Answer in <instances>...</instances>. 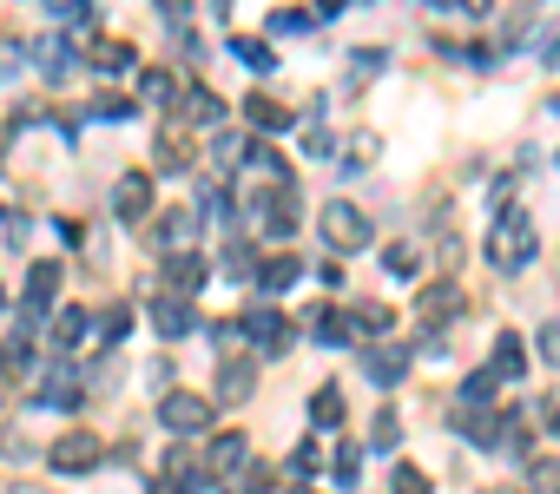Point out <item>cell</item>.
Returning <instances> with one entry per match:
<instances>
[{
  "mask_svg": "<svg viewBox=\"0 0 560 494\" xmlns=\"http://www.w3.org/2000/svg\"><path fill=\"white\" fill-rule=\"evenodd\" d=\"M488 257H495V271H528L534 264V218L528 211H501L495 231H488Z\"/></svg>",
  "mask_w": 560,
  "mask_h": 494,
  "instance_id": "1",
  "label": "cell"
},
{
  "mask_svg": "<svg viewBox=\"0 0 560 494\" xmlns=\"http://www.w3.org/2000/svg\"><path fill=\"white\" fill-rule=\"evenodd\" d=\"M317 224H323V244H330V251H363V244L376 238V224H369V211H356L350 198H330Z\"/></svg>",
  "mask_w": 560,
  "mask_h": 494,
  "instance_id": "2",
  "label": "cell"
},
{
  "mask_svg": "<svg viewBox=\"0 0 560 494\" xmlns=\"http://www.w3.org/2000/svg\"><path fill=\"white\" fill-rule=\"evenodd\" d=\"M159 422H165L172 435H205V429H211V402L192 396V389H172V396L159 402Z\"/></svg>",
  "mask_w": 560,
  "mask_h": 494,
  "instance_id": "3",
  "label": "cell"
},
{
  "mask_svg": "<svg viewBox=\"0 0 560 494\" xmlns=\"http://www.w3.org/2000/svg\"><path fill=\"white\" fill-rule=\"evenodd\" d=\"M198 231H205V205H198V198H192V205H185V211H165L152 238H159V251H165V257H178V251H185V244L198 238Z\"/></svg>",
  "mask_w": 560,
  "mask_h": 494,
  "instance_id": "4",
  "label": "cell"
},
{
  "mask_svg": "<svg viewBox=\"0 0 560 494\" xmlns=\"http://www.w3.org/2000/svg\"><path fill=\"white\" fill-rule=\"evenodd\" d=\"M244 336H251V343H257L264 356H284V350H290V323L277 317L271 303H257L251 317H244Z\"/></svg>",
  "mask_w": 560,
  "mask_h": 494,
  "instance_id": "5",
  "label": "cell"
},
{
  "mask_svg": "<svg viewBox=\"0 0 560 494\" xmlns=\"http://www.w3.org/2000/svg\"><path fill=\"white\" fill-rule=\"evenodd\" d=\"M47 462L60 468V475H86V468L99 462V442H93L86 429H73V435H60V442L47 448Z\"/></svg>",
  "mask_w": 560,
  "mask_h": 494,
  "instance_id": "6",
  "label": "cell"
},
{
  "mask_svg": "<svg viewBox=\"0 0 560 494\" xmlns=\"http://www.w3.org/2000/svg\"><path fill=\"white\" fill-rule=\"evenodd\" d=\"M152 323H159V336H192L198 330V310H192V297L159 290V297H152Z\"/></svg>",
  "mask_w": 560,
  "mask_h": 494,
  "instance_id": "7",
  "label": "cell"
},
{
  "mask_svg": "<svg viewBox=\"0 0 560 494\" xmlns=\"http://www.w3.org/2000/svg\"><path fill=\"white\" fill-rule=\"evenodd\" d=\"M40 402H47V409H80V369L47 363L40 369Z\"/></svg>",
  "mask_w": 560,
  "mask_h": 494,
  "instance_id": "8",
  "label": "cell"
},
{
  "mask_svg": "<svg viewBox=\"0 0 560 494\" xmlns=\"http://www.w3.org/2000/svg\"><path fill=\"white\" fill-rule=\"evenodd\" d=\"M251 396H257V369L244 363V356H231V363L218 369V402L224 409H244Z\"/></svg>",
  "mask_w": 560,
  "mask_h": 494,
  "instance_id": "9",
  "label": "cell"
},
{
  "mask_svg": "<svg viewBox=\"0 0 560 494\" xmlns=\"http://www.w3.org/2000/svg\"><path fill=\"white\" fill-rule=\"evenodd\" d=\"M112 211H119L126 224H139L145 211H152V178H145V172H126V178H119V192H112Z\"/></svg>",
  "mask_w": 560,
  "mask_h": 494,
  "instance_id": "10",
  "label": "cell"
},
{
  "mask_svg": "<svg viewBox=\"0 0 560 494\" xmlns=\"http://www.w3.org/2000/svg\"><path fill=\"white\" fill-rule=\"evenodd\" d=\"M244 119H251L257 132H290V126H297V112H290L284 99H271V93H251V99H244Z\"/></svg>",
  "mask_w": 560,
  "mask_h": 494,
  "instance_id": "11",
  "label": "cell"
},
{
  "mask_svg": "<svg viewBox=\"0 0 560 494\" xmlns=\"http://www.w3.org/2000/svg\"><path fill=\"white\" fill-rule=\"evenodd\" d=\"M53 290H60V264L47 257V264H33V271H27V323H40V317H47Z\"/></svg>",
  "mask_w": 560,
  "mask_h": 494,
  "instance_id": "12",
  "label": "cell"
},
{
  "mask_svg": "<svg viewBox=\"0 0 560 494\" xmlns=\"http://www.w3.org/2000/svg\"><path fill=\"white\" fill-rule=\"evenodd\" d=\"M244 455H251V435H218V442H211V475H224V481H238L244 475Z\"/></svg>",
  "mask_w": 560,
  "mask_h": 494,
  "instance_id": "13",
  "label": "cell"
},
{
  "mask_svg": "<svg viewBox=\"0 0 560 494\" xmlns=\"http://www.w3.org/2000/svg\"><path fill=\"white\" fill-rule=\"evenodd\" d=\"M165 277H172L178 297H192V290H205L211 264H205V257H192V251H178V257H165Z\"/></svg>",
  "mask_w": 560,
  "mask_h": 494,
  "instance_id": "14",
  "label": "cell"
},
{
  "mask_svg": "<svg viewBox=\"0 0 560 494\" xmlns=\"http://www.w3.org/2000/svg\"><path fill=\"white\" fill-rule=\"evenodd\" d=\"M33 66H40L47 80H66V73H73V40H66V33H47V40L33 47Z\"/></svg>",
  "mask_w": 560,
  "mask_h": 494,
  "instance_id": "15",
  "label": "cell"
},
{
  "mask_svg": "<svg viewBox=\"0 0 560 494\" xmlns=\"http://www.w3.org/2000/svg\"><path fill=\"white\" fill-rule=\"evenodd\" d=\"M205 481H211V475L192 462V455H185V448H172V455H165V488H172V494H198Z\"/></svg>",
  "mask_w": 560,
  "mask_h": 494,
  "instance_id": "16",
  "label": "cell"
},
{
  "mask_svg": "<svg viewBox=\"0 0 560 494\" xmlns=\"http://www.w3.org/2000/svg\"><path fill=\"white\" fill-rule=\"evenodd\" d=\"M297 277H304V257H271V264H257V290H264V297L290 290Z\"/></svg>",
  "mask_w": 560,
  "mask_h": 494,
  "instance_id": "17",
  "label": "cell"
},
{
  "mask_svg": "<svg viewBox=\"0 0 560 494\" xmlns=\"http://www.w3.org/2000/svg\"><path fill=\"white\" fill-rule=\"evenodd\" d=\"M488 369H495V376H501V383H508V376H514V383H521V369H528V343H521V336H495V363H488Z\"/></svg>",
  "mask_w": 560,
  "mask_h": 494,
  "instance_id": "18",
  "label": "cell"
},
{
  "mask_svg": "<svg viewBox=\"0 0 560 494\" xmlns=\"http://www.w3.org/2000/svg\"><path fill=\"white\" fill-rule=\"evenodd\" d=\"M416 310H422V323H448L455 310H462V290H455V284H429Z\"/></svg>",
  "mask_w": 560,
  "mask_h": 494,
  "instance_id": "19",
  "label": "cell"
},
{
  "mask_svg": "<svg viewBox=\"0 0 560 494\" xmlns=\"http://www.w3.org/2000/svg\"><path fill=\"white\" fill-rule=\"evenodd\" d=\"M363 376L369 383H402V376H409V350H369V363H363Z\"/></svg>",
  "mask_w": 560,
  "mask_h": 494,
  "instance_id": "20",
  "label": "cell"
},
{
  "mask_svg": "<svg viewBox=\"0 0 560 494\" xmlns=\"http://www.w3.org/2000/svg\"><path fill=\"white\" fill-rule=\"evenodd\" d=\"M139 99L145 106H178V80L165 73V66H145L139 73Z\"/></svg>",
  "mask_w": 560,
  "mask_h": 494,
  "instance_id": "21",
  "label": "cell"
},
{
  "mask_svg": "<svg viewBox=\"0 0 560 494\" xmlns=\"http://www.w3.org/2000/svg\"><path fill=\"white\" fill-rule=\"evenodd\" d=\"M86 60H93V73H126L139 53H132L126 40H99V47H86Z\"/></svg>",
  "mask_w": 560,
  "mask_h": 494,
  "instance_id": "22",
  "label": "cell"
},
{
  "mask_svg": "<svg viewBox=\"0 0 560 494\" xmlns=\"http://www.w3.org/2000/svg\"><path fill=\"white\" fill-rule=\"evenodd\" d=\"M185 165H192V139L178 126H165L159 132V172H185Z\"/></svg>",
  "mask_w": 560,
  "mask_h": 494,
  "instance_id": "23",
  "label": "cell"
},
{
  "mask_svg": "<svg viewBox=\"0 0 560 494\" xmlns=\"http://www.w3.org/2000/svg\"><path fill=\"white\" fill-rule=\"evenodd\" d=\"M389 323H396L389 303H356V310H350V336H383Z\"/></svg>",
  "mask_w": 560,
  "mask_h": 494,
  "instance_id": "24",
  "label": "cell"
},
{
  "mask_svg": "<svg viewBox=\"0 0 560 494\" xmlns=\"http://www.w3.org/2000/svg\"><path fill=\"white\" fill-rule=\"evenodd\" d=\"M185 119H192V126H205V132H218V119H224V99L198 86V93H185Z\"/></svg>",
  "mask_w": 560,
  "mask_h": 494,
  "instance_id": "25",
  "label": "cell"
},
{
  "mask_svg": "<svg viewBox=\"0 0 560 494\" xmlns=\"http://www.w3.org/2000/svg\"><path fill=\"white\" fill-rule=\"evenodd\" d=\"M495 389H501L495 369H468V376H462V402H468V409H488V402H495Z\"/></svg>",
  "mask_w": 560,
  "mask_h": 494,
  "instance_id": "26",
  "label": "cell"
},
{
  "mask_svg": "<svg viewBox=\"0 0 560 494\" xmlns=\"http://www.w3.org/2000/svg\"><path fill=\"white\" fill-rule=\"evenodd\" d=\"M310 422H317V429H336V422H343V389L336 383H323L317 396H310Z\"/></svg>",
  "mask_w": 560,
  "mask_h": 494,
  "instance_id": "27",
  "label": "cell"
},
{
  "mask_svg": "<svg viewBox=\"0 0 560 494\" xmlns=\"http://www.w3.org/2000/svg\"><path fill=\"white\" fill-rule=\"evenodd\" d=\"M86 323H93V317H86L80 303H66V310H53V343H60V350H66V343H80V336H86Z\"/></svg>",
  "mask_w": 560,
  "mask_h": 494,
  "instance_id": "28",
  "label": "cell"
},
{
  "mask_svg": "<svg viewBox=\"0 0 560 494\" xmlns=\"http://www.w3.org/2000/svg\"><path fill=\"white\" fill-rule=\"evenodd\" d=\"M244 145H251V139H238V132H211V165H218V172H231L238 159H251Z\"/></svg>",
  "mask_w": 560,
  "mask_h": 494,
  "instance_id": "29",
  "label": "cell"
},
{
  "mask_svg": "<svg viewBox=\"0 0 560 494\" xmlns=\"http://www.w3.org/2000/svg\"><path fill=\"white\" fill-rule=\"evenodd\" d=\"M383 271H389V277H416V271H422V251H416V244H389V251H383Z\"/></svg>",
  "mask_w": 560,
  "mask_h": 494,
  "instance_id": "30",
  "label": "cell"
},
{
  "mask_svg": "<svg viewBox=\"0 0 560 494\" xmlns=\"http://www.w3.org/2000/svg\"><path fill=\"white\" fill-rule=\"evenodd\" d=\"M310 336H317V343H343V336H350V323L323 303V310H310Z\"/></svg>",
  "mask_w": 560,
  "mask_h": 494,
  "instance_id": "31",
  "label": "cell"
},
{
  "mask_svg": "<svg viewBox=\"0 0 560 494\" xmlns=\"http://www.w3.org/2000/svg\"><path fill=\"white\" fill-rule=\"evenodd\" d=\"M27 369H33V343H27V336H14V343L0 350V376H27Z\"/></svg>",
  "mask_w": 560,
  "mask_h": 494,
  "instance_id": "32",
  "label": "cell"
},
{
  "mask_svg": "<svg viewBox=\"0 0 560 494\" xmlns=\"http://www.w3.org/2000/svg\"><path fill=\"white\" fill-rule=\"evenodd\" d=\"M231 53H238V60L251 66V73H271V66H277V53L264 47V40H231Z\"/></svg>",
  "mask_w": 560,
  "mask_h": 494,
  "instance_id": "33",
  "label": "cell"
},
{
  "mask_svg": "<svg viewBox=\"0 0 560 494\" xmlns=\"http://www.w3.org/2000/svg\"><path fill=\"white\" fill-rule=\"evenodd\" d=\"M317 27V14H304V7H277L271 14V33H310Z\"/></svg>",
  "mask_w": 560,
  "mask_h": 494,
  "instance_id": "34",
  "label": "cell"
},
{
  "mask_svg": "<svg viewBox=\"0 0 560 494\" xmlns=\"http://www.w3.org/2000/svg\"><path fill=\"white\" fill-rule=\"evenodd\" d=\"M317 468H323L317 442H297V448H290V475H297V481H310V475H317Z\"/></svg>",
  "mask_w": 560,
  "mask_h": 494,
  "instance_id": "35",
  "label": "cell"
},
{
  "mask_svg": "<svg viewBox=\"0 0 560 494\" xmlns=\"http://www.w3.org/2000/svg\"><path fill=\"white\" fill-rule=\"evenodd\" d=\"M126 330H132V310H126V303H112L106 317H99V336H106V343H119Z\"/></svg>",
  "mask_w": 560,
  "mask_h": 494,
  "instance_id": "36",
  "label": "cell"
},
{
  "mask_svg": "<svg viewBox=\"0 0 560 494\" xmlns=\"http://www.w3.org/2000/svg\"><path fill=\"white\" fill-rule=\"evenodd\" d=\"M528 475H534V494H560V462L547 455V462H528Z\"/></svg>",
  "mask_w": 560,
  "mask_h": 494,
  "instance_id": "37",
  "label": "cell"
},
{
  "mask_svg": "<svg viewBox=\"0 0 560 494\" xmlns=\"http://www.w3.org/2000/svg\"><path fill=\"white\" fill-rule=\"evenodd\" d=\"M396 435H402L396 409H383V415H376V422H369V442H376V448H396Z\"/></svg>",
  "mask_w": 560,
  "mask_h": 494,
  "instance_id": "38",
  "label": "cell"
},
{
  "mask_svg": "<svg viewBox=\"0 0 560 494\" xmlns=\"http://www.w3.org/2000/svg\"><path fill=\"white\" fill-rule=\"evenodd\" d=\"M336 488H356V475H363V448H343V455H336Z\"/></svg>",
  "mask_w": 560,
  "mask_h": 494,
  "instance_id": "39",
  "label": "cell"
},
{
  "mask_svg": "<svg viewBox=\"0 0 560 494\" xmlns=\"http://www.w3.org/2000/svg\"><path fill=\"white\" fill-rule=\"evenodd\" d=\"M396 494H429V475L402 462V468H396Z\"/></svg>",
  "mask_w": 560,
  "mask_h": 494,
  "instance_id": "40",
  "label": "cell"
},
{
  "mask_svg": "<svg viewBox=\"0 0 560 494\" xmlns=\"http://www.w3.org/2000/svg\"><path fill=\"white\" fill-rule=\"evenodd\" d=\"M541 363H554V369H560V317H554V323H541Z\"/></svg>",
  "mask_w": 560,
  "mask_h": 494,
  "instance_id": "41",
  "label": "cell"
},
{
  "mask_svg": "<svg viewBox=\"0 0 560 494\" xmlns=\"http://www.w3.org/2000/svg\"><path fill=\"white\" fill-rule=\"evenodd\" d=\"M350 145H356V152H350V159H343V172H363V165L376 159V139H369V132H363V139H350Z\"/></svg>",
  "mask_w": 560,
  "mask_h": 494,
  "instance_id": "42",
  "label": "cell"
},
{
  "mask_svg": "<svg viewBox=\"0 0 560 494\" xmlns=\"http://www.w3.org/2000/svg\"><path fill=\"white\" fill-rule=\"evenodd\" d=\"M224 494H264V468H244V475L231 481V488H224Z\"/></svg>",
  "mask_w": 560,
  "mask_h": 494,
  "instance_id": "43",
  "label": "cell"
},
{
  "mask_svg": "<svg viewBox=\"0 0 560 494\" xmlns=\"http://www.w3.org/2000/svg\"><path fill=\"white\" fill-rule=\"evenodd\" d=\"M47 14H60V20H86V0H40Z\"/></svg>",
  "mask_w": 560,
  "mask_h": 494,
  "instance_id": "44",
  "label": "cell"
},
{
  "mask_svg": "<svg viewBox=\"0 0 560 494\" xmlns=\"http://www.w3.org/2000/svg\"><path fill=\"white\" fill-rule=\"evenodd\" d=\"M534 409H541V429H554V435H560V396H547V402H534Z\"/></svg>",
  "mask_w": 560,
  "mask_h": 494,
  "instance_id": "45",
  "label": "cell"
},
{
  "mask_svg": "<svg viewBox=\"0 0 560 494\" xmlns=\"http://www.w3.org/2000/svg\"><path fill=\"white\" fill-rule=\"evenodd\" d=\"M468 7H475V14H488V7H495V0H468Z\"/></svg>",
  "mask_w": 560,
  "mask_h": 494,
  "instance_id": "46",
  "label": "cell"
},
{
  "mask_svg": "<svg viewBox=\"0 0 560 494\" xmlns=\"http://www.w3.org/2000/svg\"><path fill=\"white\" fill-rule=\"evenodd\" d=\"M429 7H455V0H429Z\"/></svg>",
  "mask_w": 560,
  "mask_h": 494,
  "instance_id": "47",
  "label": "cell"
},
{
  "mask_svg": "<svg viewBox=\"0 0 560 494\" xmlns=\"http://www.w3.org/2000/svg\"><path fill=\"white\" fill-rule=\"evenodd\" d=\"M0 310H7V297H0Z\"/></svg>",
  "mask_w": 560,
  "mask_h": 494,
  "instance_id": "48",
  "label": "cell"
}]
</instances>
